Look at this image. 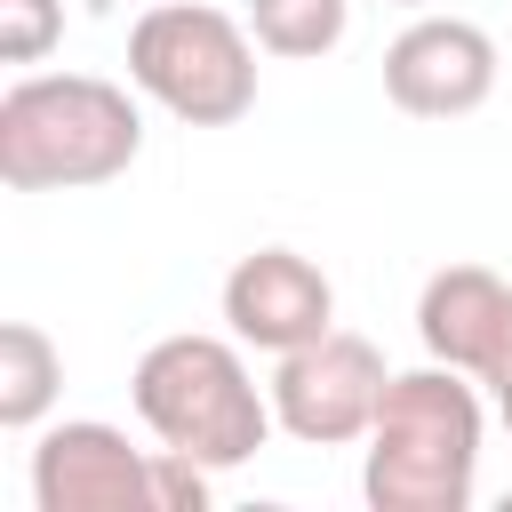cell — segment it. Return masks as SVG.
<instances>
[{
  "label": "cell",
  "mask_w": 512,
  "mask_h": 512,
  "mask_svg": "<svg viewBox=\"0 0 512 512\" xmlns=\"http://www.w3.org/2000/svg\"><path fill=\"white\" fill-rule=\"evenodd\" d=\"M144 152V104L104 72H24L0 96V184L88 192L128 176Z\"/></svg>",
  "instance_id": "cell-1"
},
{
  "label": "cell",
  "mask_w": 512,
  "mask_h": 512,
  "mask_svg": "<svg viewBox=\"0 0 512 512\" xmlns=\"http://www.w3.org/2000/svg\"><path fill=\"white\" fill-rule=\"evenodd\" d=\"M480 392L464 368L432 360L384 384V408L368 424L360 496L376 512H464L480 488Z\"/></svg>",
  "instance_id": "cell-2"
},
{
  "label": "cell",
  "mask_w": 512,
  "mask_h": 512,
  "mask_svg": "<svg viewBox=\"0 0 512 512\" xmlns=\"http://www.w3.org/2000/svg\"><path fill=\"white\" fill-rule=\"evenodd\" d=\"M128 400H136V416L160 448L200 456L208 472L248 464L280 424L272 392H256V376L240 360V336H192V328L144 344V360L128 376Z\"/></svg>",
  "instance_id": "cell-3"
},
{
  "label": "cell",
  "mask_w": 512,
  "mask_h": 512,
  "mask_svg": "<svg viewBox=\"0 0 512 512\" xmlns=\"http://www.w3.org/2000/svg\"><path fill=\"white\" fill-rule=\"evenodd\" d=\"M128 88L184 128H232L256 104V32L208 0H152L128 24Z\"/></svg>",
  "instance_id": "cell-4"
},
{
  "label": "cell",
  "mask_w": 512,
  "mask_h": 512,
  "mask_svg": "<svg viewBox=\"0 0 512 512\" xmlns=\"http://www.w3.org/2000/svg\"><path fill=\"white\" fill-rule=\"evenodd\" d=\"M384 384H392L384 352L368 336H352V328H328V336L280 352L264 392H272V416H280L288 440L344 448V440H368V424L384 408Z\"/></svg>",
  "instance_id": "cell-5"
},
{
  "label": "cell",
  "mask_w": 512,
  "mask_h": 512,
  "mask_svg": "<svg viewBox=\"0 0 512 512\" xmlns=\"http://www.w3.org/2000/svg\"><path fill=\"white\" fill-rule=\"evenodd\" d=\"M384 96L408 120H464L496 96V40L472 16L416 8V24L392 32V48H384Z\"/></svg>",
  "instance_id": "cell-6"
},
{
  "label": "cell",
  "mask_w": 512,
  "mask_h": 512,
  "mask_svg": "<svg viewBox=\"0 0 512 512\" xmlns=\"http://www.w3.org/2000/svg\"><path fill=\"white\" fill-rule=\"evenodd\" d=\"M32 504L40 512H160L152 448H128L120 424L72 416L32 440Z\"/></svg>",
  "instance_id": "cell-7"
},
{
  "label": "cell",
  "mask_w": 512,
  "mask_h": 512,
  "mask_svg": "<svg viewBox=\"0 0 512 512\" xmlns=\"http://www.w3.org/2000/svg\"><path fill=\"white\" fill-rule=\"evenodd\" d=\"M224 328L248 344V352H296L312 336L336 328V288L312 256L296 248H256L224 272Z\"/></svg>",
  "instance_id": "cell-8"
},
{
  "label": "cell",
  "mask_w": 512,
  "mask_h": 512,
  "mask_svg": "<svg viewBox=\"0 0 512 512\" xmlns=\"http://www.w3.org/2000/svg\"><path fill=\"white\" fill-rule=\"evenodd\" d=\"M504 328H512V288H504L488 264H440V272L424 280V296H416V336H424V352L448 360V368H464L472 384H480V368L496 360Z\"/></svg>",
  "instance_id": "cell-9"
},
{
  "label": "cell",
  "mask_w": 512,
  "mask_h": 512,
  "mask_svg": "<svg viewBox=\"0 0 512 512\" xmlns=\"http://www.w3.org/2000/svg\"><path fill=\"white\" fill-rule=\"evenodd\" d=\"M64 392V352L40 320H8L0 328V424L8 432H40L48 408Z\"/></svg>",
  "instance_id": "cell-10"
},
{
  "label": "cell",
  "mask_w": 512,
  "mask_h": 512,
  "mask_svg": "<svg viewBox=\"0 0 512 512\" xmlns=\"http://www.w3.org/2000/svg\"><path fill=\"white\" fill-rule=\"evenodd\" d=\"M352 24V0H248V32L264 56H328Z\"/></svg>",
  "instance_id": "cell-11"
},
{
  "label": "cell",
  "mask_w": 512,
  "mask_h": 512,
  "mask_svg": "<svg viewBox=\"0 0 512 512\" xmlns=\"http://www.w3.org/2000/svg\"><path fill=\"white\" fill-rule=\"evenodd\" d=\"M64 40V0H0V64H40Z\"/></svg>",
  "instance_id": "cell-12"
},
{
  "label": "cell",
  "mask_w": 512,
  "mask_h": 512,
  "mask_svg": "<svg viewBox=\"0 0 512 512\" xmlns=\"http://www.w3.org/2000/svg\"><path fill=\"white\" fill-rule=\"evenodd\" d=\"M152 496H160V512H208V464L152 448Z\"/></svg>",
  "instance_id": "cell-13"
},
{
  "label": "cell",
  "mask_w": 512,
  "mask_h": 512,
  "mask_svg": "<svg viewBox=\"0 0 512 512\" xmlns=\"http://www.w3.org/2000/svg\"><path fill=\"white\" fill-rule=\"evenodd\" d=\"M480 384H488V392H512V328H504V344H496V360L480 368Z\"/></svg>",
  "instance_id": "cell-14"
},
{
  "label": "cell",
  "mask_w": 512,
  "mask_h": 512,
  "mask_svg": "<svg viewBox=\"0 0 512 512\" xmlns=\"http://www.w3.org/2000/svg\"><path fill=\"white\" fill-rule=\"evenodd\" d=\"M384 8H432V0H384Z\"/></svg>",
  "instance_id": "cell-15"
}]
</instances>
